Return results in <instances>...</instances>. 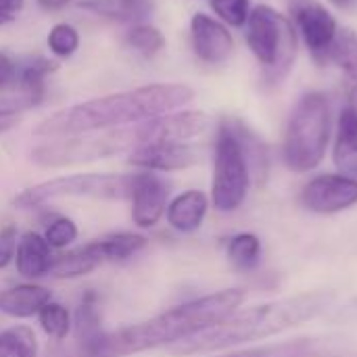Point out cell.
Masks as SVG:
<instances>
[{
	"label": "cell",
	"mask_w": 357,
	"mask_h": 357,
	"mask_svg": "<svg viewBox=\"0 0 357 357\" xmlns=\"http://www.w3.org/2000/svg\"><path fill=\"white\" fill-rule=\"evenodd\" d=\"M19 123V113H8V115H0V134L13 130Z\"/></svg>",
	"instance_id": "obj_37"
},
{
	"label": "cell",
	"mask_w": 357,
	"mask_h": 357,
	"mask_svg": "<svg viewBox=\"0 0 357 357\" xmlns=\"http://www.w3.org/2000/svg\"><path fill=\"white\" fill-rule=\"evenodd\" d=\"M102 261H126L134 255H138L146 245V236L136 234V232H117V234H109L105 238L94 241Z\"/></svg>",
	"instance_id": "obj_21"
},
{
	"label": "cell",
	"mask_w": 357,
	"mask_h": 357,
	"mask_svg": "<svg viewBox=\"0 0 357 357\" xmlns=\"http://www.w3.org/2000/svg\"><path fill=\"white\" fill-rule=\"evenodd\" d=\"M17 228L15 226H4L0 230V270H4L13 259L17 251Z\"/></svg>",
	"instance_id": "obj_33"
},
{
	"label": "cell",
	"mask_w": 357,
	"mask_h": 357,
	"mask_svg": "<svg viewBox=\"0 0 357 357\" xmlns=\"http://www.w3.org/2000/svg\"><path fill=\"white\" fill-rule=\"evenodd\" d=\"M19 67V79H17V86L23 88V94L33 98L36 102L40 100L42 96V88H44V79L48 73L56 71V63L48 61V59H42V56H36L23 65H17Z\"/></svg>",
	"instance_id": "obj_23"
},
{
	"label": "cell",
	"mask_w": 357,
	"mask_h": 357,
	"mask_svg": "<svg viewBox=\"0 0 357 357\" xmlns=\"http://www.w3.org/2000/svg\"><path fill=\"white\" fill-rule=\"evenodd\" d=\"M44 8L54 10V8H63L65 4H69V0H38Z\"/></svg>",
	"instance_id": "obj_38"
},
{
	"label": "cell",
	"mask_w": 357,
	"mask_h": 357,
	"mask_svg": "<svg viewBox=\"0 0 357 357\" xmlns=\"http://www.w3.org/2000/svg\"><path fill=\"white\" fill-rule=\"evenodd\" d=\"M199 161V153L186 142H146L130 151L128 163L140 167L144 172H178L195 165Z\"/></svg>",
	"instance_id": "obj_11"
},
{
	"label": "cell",
	"mask_w": 357,
	"mask_h": 357,
	"mask_svg": "<svg viewBox=\"0 0 357 357\" xmlns=\"http://www.w3.org/2000/svg\"><path fill=\"white\" fill-rule=\"evenodd\" d=\"M261 255V243L255 234L243 232L236 234L228 243V259L238 268V270H251L257 266Z\"/></svg>",
	"instance_id": "obj_24"
},
{
	"label": "cell",
	"mask_w": 357,
	"mask_h": 357,
	"mask_svg": "<svg viewBox=\"0 0 357 357\" xmlns=\"http://www.w3.org/2000/svg\"><path fill=\"white\" fill-rule=\"evenodd\" d=\"M331 140V105L326 94L307 92L291 113L284 134V163L291 172L316 169Z\"/></svg>",
	"instance_id": "obj_4"
},
{
	"label": "cell",
	"mask_w": 357,
	"mask_h": 357,
	"mask_svg": "<svg viewBox=\"0 0 357 357\" xmlns=\"http://www.w3.org/2000/svg\"><path fill=\"white\" fill-rule=\"evenodd\" d=\"M192 98L195 90L186 84H149L63 109L46 117L36 128V136L65 138L134 126L172 113L188 105Z\"/></svg>",
	"instance_id": "obj_2"
},
{
	"label": "cell",
	"mask_w": 357,
	"mask_h": 357,
	"mask_svg": "<svg viewBox=\"0 0 357 357\" xmlns=\"http://www.w3.org/2000/svg\"><path fill=\"white\" fill-rule=\"evenodd\" d=\"M251 167L241 144V138L232 123L224 121L215 138V159H213V184L211 201L222 213L236 211L249 192Z\"/></svg>",
	"instance_id": "obj_8"
},
{
	"label": "cell",
	"mask_w": 357,
	"mask_h": 357,
	"mask_svg": "<svg viewBox=\"0 0 357 357\" xmlns=\"http://www.w3.org/2000/svg\"><path fill=\"white\" fill-rule=\"evenodd\" d=\"M126 42H128L130 48H134V50L140 52L142 56H155L157 52L163 50V46H165V36H163L161 29H157L155 25L138 23V25H134V27L126 33Z\"/></svg>",
	"instance_id": "obj_27"
},
{
	"label": "cell",
	"mask_w": 357,
	"mask_h": 357,
	"mask_svg": "<svg viewBox=\"0 0 357 357\" xmlns=\"http://www.w3.org/2000/svg\"><path fill=\"white\" fill-rule=\"evenodd\" d=\"M247 44L272 82L282 79L291 71L297 54V36L287 15L268 4L251 8L247 19Z\"/></svg>",
	"instance_id": "obj_7"
},
{
	"label": "cell",
	"mask_w": 357,
	"mask_h": 357,
	"mask_svg": "<svg viewBox=\"0 0 357 357\" xmlns=\"http://www.w3.org/2000/svg\"><path fill=\"white\" fill-rule=\"evenodd\" d=\"M167 186L151 174H136V186L132 192V220L138 228H153L167 209Z\"/></svg>",
	"instance_id": "obj_14"
},
{
	"label": "cell",
	"mask_w": 357,
	"mask_h": 357,
	"mask_svg": "<svg viewBox=\"0 0 357 357\" xmlns=\"http://www.w3.org/2000/svg\"><path fill=\"white\" fill-rule=\"evenodd\" d=\"M301 203L314 213H337L357 203V180L347 174H322L303 188Z\"/></svg>",
	"instance_id": "obj_9"
},
{
	"label": "cell",
	"mask_w": 357,
	"mask_h": 357,
	"mask_svg": "<svg viewBox=\"0 0 357 357\" xmlns=\"http://www.w3.org/2000/svg\"><path fill=\"white\" fill-rule=\"evenodd\" d=\"M92 8H96L98 13H107V15H117L123 19H142L149 15L151 10V0H117V2H92L88 4Z\"/></svg>",
	"instance_id": "obj_30"
},
{
	"label": "cell",
	"mask_w": 357,
	"mask_h": 357,
	"mask_svg": "<svg viewBox=\"0 0 357 357\" xmlns=\"http://www.w3.org/2000/svg\"><path fill=\"white\" fill-rule=\"evenodd\" d=\"M142 144L138 123L128 128H113L102 132H88L77 136L52 138L31 151V161L40 167H65L92 163L98 159L115 157L126 151H134Z\"/></svg>",
	"instance_id": "obj_5"
},
{
	"label": "cell",
	"mask_w": 357,
	"mask_h": 357,
	"mask_svg": "<svg viewBox=\"0 0 357 357\" xmlns=\"http://www.w3.org/2000/svg\"><path fill=\"white\" fill-rule=\"evenodd\" d=\"M337 8H349V6H354L356 4V0H331Z\"/></svg>",
	"instance_id": "obj_39"
},
{
	"label": "cell",
	"mask_w": 357,
	"mask_h": 357,
	"mask_svg": "<svg viewBox=\"0 0 357 357\" xmlns=\"http://www.w3.org/2000/svg\"><path fill=\"white\" fill-rule=\"evenodd\" d=\"M17 79H19V67L17 63L0 52V90H8V88H15L17 86Z\"/></svg>",
	"instance_id": "obj_34"
},
{
	"label": "cell",
	"mask_w": 357,
	"mask_h": 357,
	"mask_svg": "<svg viewBox=\"0 0 357 357\" xmlns=\"http://www.w3.org/2000/svg\"><path fill=\"white\" fill-rule=\"evenodd\" d=\"M209 128V117L203 111H178L165 113L155 119H146L138 123L142 144L172 140V142H186L201 136Z\"/></svg>",
	"instance_id": "obj_10"
},
{
	"label": "cell",
	"mask_w": 357,
	"mask_h": 357,
	"mask_svg": "<svg viewBox=\"0 0 357 357\" xmlns=\"http://www.w3.org/2000/svg\"><path fill=\"white\" fill-rule=\"evenodd\" d=\"M326 56L339 65L345 75L347 105L357 109V33L354 29H339Z\"/></svg>",
	"instance_id": "obj_18"
},
{
	"label": "cell",
	"mask_w": 357,
	"mask_h": 357,
	"mask_svg": "<svg viewBox=\"0 0 357 357\" xmlns=\"http://www.w3.org/2000/svg\"><path fill=\"white\" fill-rule=\"evenodd\" d=\"M52 301L50 291L42 284H17L0 293V314L10 318H31Z\"/></svg>",
	"instance_id": "obj_17"
},
{
	"label": "cell",
	"mask_w": 357,
	"mask_h": 357,
	"mask_svg": "<svg viewBox=\"0 0 357 357\" xmlns=\"http://www.w3.org/2000/svg\"><path fill=\"white\" fill-rule=\"evenodd\" d=\"M38 322H40L42 331L56 341H63L71 331V316H69L67 307L61 303H54V301H48L38 312Z\"/></svg>",
	"instance_id": "obj_28"
},
{
	"label": "cell",
	"mask_w": 357,
	"mask_h": 357,
	"mask_svg": "<svg viewBox=\"0 0 357 357\" xmlns=\"http://www.w3.org/2000/svg\"><path fill=\"white\" fill-rule=\"evenodd\" d=\"M0 357H38V339L29 326L17 324L0 333Z\"/></svg>",
	"instance_id": "obj_22"
},
{
	"label": "cell",
	"mask_w": 357,
	"mask_h": 357,
	"mask_svg": "<svg viewBox=\"0 0 357 357\" xmlns=\"http://www.w3.org/2000/svg\"><path fill=\"white\" fill-rule=\"evenodd\" d=\"M245 297L247 293L243 289H226L199 297L146 322L102 333L94 341L79 345V357H128L165 345H176L228 320L234 312H238Z\"/></svg>",
	"instance_id": "obj_1"
},
{
	"label": "cell",
	"mask_w": 357,
	"mask_h": 357,
	"mask_svg": "<svg viewBox=\"0 0 357 357\" xmlns=\"http://www.w3.org/2000/svg\"><path fill=\"white\" fill-rule=\"evenodd\" d=\"M335 163L347 174H357V109L349 105L339 115Z\"/></svg>",
	"instance_id": "obj_20"
},
{
	"label": "cell",
	"mask_w": 357,
	"mask_h": 357,
	"mask_svg": "<svg viewBox=\"0 0 357 357\" xmlns=\"http://www.w3.org/2000/svg\"><path fill=\"white\" fill-rule=\"evenodd\" d=\"M190 36L197 56L205 63L220 65L228 61L230 54L234 52V38L228 31V27L205 13H197L192 17Z\"/></svg>",
	"instance_id": "obj_13"
},
{
	"label": "cell",
	"mask_w": 357,
	"mask_h": 357,
	"mask_svg": "<svg viewBox=\"0 0 357 357\" xmlns=\"http://www.w3.org/2000/svg\"><path fill=\"white\" fill-rule=\"evenodd\" d=\"M102 257L92 243L79 247V249H73V251H67L63 255H56L52 259V266L48 270V276L52 278H59V280H65V278H79V276H86L90 272H94L98 266H102Z\"/></svg>",
	"instance_id": "obj_19"
},
{
	"label": "cell",
	"mask_w": 357,
	"mask_h": 357,
	"mask_svg": "<svg viewBox=\"0 0 357 357\" xmlns=\"http://www.w3.org/2000/svg\"><path fill=\"white\" fill-rule=\"evenodd\" d=\"M48 48L52 54L61 56V59H67L71 56L77 46H79V33L73 25L69 23H56L50 31H48Z\"/></svg>",
	"instance_id": "obj_29"
},
{
	"label": "cell",
	"mask_w": 357,
	"mask_h": 357,
	"mask_svg": "<svg viewBox=\"0 0 357 357\" xmlns=\"http://www.w3.org/2000/svg\"><path fill=\"white\" fill-rule=\"evenodd\" d=\"M211 8L224 23L243 27L251 15V0H211Z\"/></svg>",
	"instance_id": "obj_31"
},
{
	"label": "cell",
	"mask_w": 357,
	"mask_h": 357,
	"mask_svg": "<svg viewBox=\"0 0 357 357\" xmlns=\"http://www.w3.org/2000/svg\"><path fill=\"white\" fill-rule=\"evenodd\" d=\"M75 331H77V339H79V345H86L90 341H94L96 337L102 335L100 331V316H98V310H96V295L94 293H88L79 307H77V314H75Z\"/></svg>",
	"instance_id": "obj_26"
},
{
	"label": "cell",
	"mask_w": 357,
	"mask_h": 357,
	"mask_svg": "<svg viewBox=\"0 0 357 357\" xmlns=\"http://www.w3.org/2000/svg\"><path fill=\"white\" fill-rule=\"evenodd\" d=\"M314 341L307 339H297L289 343H278V345H268V347H257V349H245V351H234L220 357H312L314 356Z\"/></svg>",
	"instance_id": "obj_25"
},
{
	"label": "cell",
	"mask_w": 357,
	"mask_h": 357,
	"mask_svg": "<svg viewBox=\"0 0 357 357\" xmlns=\"http://www.w3.org/2000/svg\"><path fill=\"white\" fill-rule=\"evenodd\" d=\"M207 207H209V199L205 192L186 190L167 203V209H165L167 224L174 230L184 232V234L195 232L201 228V224L207 215Z\"/></svg>",
	"instance_id": "obj_16"
},
{
	"label": "cell",
	"mask_w": 357,
	"mask_h": 357,
	"mask_svg": "<svg viewBox=\"0 0 357 357\" xmlns=\"http://www.w3.org/2000/svg\"><path fill=\"white\" fill-rule=\"evenodd\" d=\"M293 17L307 48L316 54H326L339 31L328 8L316 0H301L293 6Z\"/></svg>",
	"instance_id": "obj_12"
},
{
	"label": "cell",
	"mask_w": 357,
	"mask_h": 357,
	"mask_svg": "<svg viewBox=\"0 0 357 357\" xmlns=\"http://www.w3.org/2000/svg\"><path fill=\"white\" fill-rule=\"evenodd\" d=\"M333 301L335 293L316 291L234 312L222 324L172 345L169 351L172 356L180 357L203 356L238 347L251 341H261L318 318L333 305Z\"/></svg>",
	"instance_id": "obj_3"
},
{
	"label": "cell",
	"mask_w": 357,
	"mask_h": 357,
	"mask_svg": "<svg viewBox=\"0 0 357 357\" xmlns=\"http://www.w3.org/2000/svg\"><path fill=\"white\" fill-rule=\"evenodd\" d=\"M46 243L50 249H65L77 238V226L69 218H56L44 232Z\"/></svg>",
	"instance_id": "obj_32"
},
{
	"label": "cell",
	"mask_w": 357,
	"mask_h": 357,
	"mask_svg": "<svg viewBox=\"0 0 357 357\" xmlns=\"http://www.w3.org/2000/svg\"><path fill=\"white\" fill-rule=\"evenodd\" d=\"M31 105H36L33 98L21 94L17 98H0V115H8V113H21L23 109H29Z\"/></svg>",
	"instance_id": "obj_35"
},
{
	"label": "cell",
	"mask_w": 357,
	"mask_h": 357,
	"mask_svg": "<svg viewBox=\"0 0 357 357\" xmlns=\"http://www.w3.org/2000/svg\"><path fill=\"white\" fill-rule=\"evenodd\" d=\"M13 17H6V15H0V25H4V23H8Z\"/></svg>",
	"instance_id": "obj_40"
},
{
	"label": "cell",
	"mask_w": 357,
	"mask_h": 357,
	"mask_svg": "<svg viewBox=\"0 0 357 357\" xmlns=\"http://www.w3.org/2000/svg\"><path fill=\"white\" fill-rule=\"evenodd\" d=\"M23 8V0H0V15L13 17Z\"/></svg>",
	"instance_id": "obj_36"
},
{
	"label": "cell",
	"mask_w": 357,
	"mask_h": 357,
	"mask_svg": "<svg viewBox=\"0 0 357 357\" xmlns=\"http://www.w3.org/2000/svg\"><path fill=\"white\" fill-rule=\"evenodd\" d=\"M52 253H50V245L46 243V238L38 232H25L19 243H17V251H15V266L17 272L23 278H42L48 276V270L52 266Z\"/></svg>",
	"instance_id": "obj_15"
},
{
	"label": "cell",
	"mask_w": 357,
	"mask_h": 357,
	"mask_svg": "<svg viewBox=\"0 0 357 357\" xmlns=\"http://www.w3.org/2000/svg\"><path fill=\"white\" fill-rule=\"evenodd\" d=\"M136 186V174H71L59 176L40 184H33L21 190L13 205L19 209H33L42 207L56 199L67 197H88V199H105V201H123L132 199Z\"/></svg>",
	"instance_id": "obj_6"
}]
</instances>
